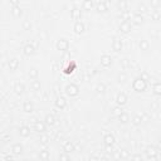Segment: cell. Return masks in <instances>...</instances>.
I'll use <instances>...</instances> for the list:
<instances>
[{
	"label": "cell",
	"instance_id": "obj_10",
	"mask_svg": "<svg viewBox=\"0 0 161 161\" xmlns=\"http://www.w3.org/2000/svg\"><path fill=\"white\" fill-rule=\"evenodd\" d=\"M20 63H19V59L18 58H10L8 60V68L10 72H15L18 68H19Z\"/></svg>",
	"mask_w": 161,
	"mask_h": 161
},
{
	"label": "cell",
	"instance_id": "obj_15",
	"mask_svg": "<svg viewBox=\"0 0 161 161\" xmlns=\"http://www.w3.org/2000/svg\"><path fill=\"white\" fill-rule=\"evenodd\" d=\"M34 130L38 132V133H44L45 130H47V125L44 121H36L34 123Z\"/></svg>",
	"mask_w": 161,
	"mask_h": 161
},
{
	"label": "cell",
	"instance_id": "obj_49",
	"mask_svg": "<svg viewBox=\"0 0 161 161\" xmlns=\"http://www.w3.org/2000/svg\"><path fill=\"white\" fill-rule=\"evenodd\" d=\"M160 146H161V137H160Z\"/></svg>",
	"mask_w": 161,
	"mask_h": 161
},
{
	"label": "cell",
	"instance_id": "obj_18",
	"mask_svg": "<svg viewBox=\"0 0 161 161\" xmlns=\"http://www.w3.org/2000/svg\"><path fill=\"white\" fill-rule=\"evenodd\" d=\"M23 151H24V147L21 143H14L11 146V153L15 156H20L23 153Z\"/></svg>",
	"mask_w": 161,
	"mask_h": 161
},
{
	"label": "cell",
	"instance_id": "obj_21",
	"mask_svg": "<svg viewBox=\"0 0 161 161\" xmlns=\"http://www.w3.org/2000/svg\"><path fill=\"white\" fill-rule=\"evenodd\" d=\"M63 151L67 152V153H72V152L74 151V145H73V142L69 141V140L64 141V142H63Z\"/></svg>",
	"mask_w": 161,
	"mask_h": 161
},
{
	"label": "cell",
	"instance_id": "obj_9",
	"mask_svg": "<svg viewBox=\"0 0 161 161\" xmlns=\"http://www.w3.org/2000/svg\"><path fill=\"white\" fill-rule=\"evenodd\" d=\"M35 53V47L31 44V43H28V44H25L24 47H23V54L25 55V57H30V55H33Z\"/></svg>",
	"mask_w": 161,
	"mask_h": 161
},
{
	"label": "cell",
	"instance_id": "obj_4",
	"mask_svg": "<svg viewBox=\"0 0 161 161\" xmlns=\"http://www.w3.org/2000/svg\"><path fill=\"white\" fill-rule=\"evenodd\" d=\"M112 49L116 53H121L122 52V49H123V40L119 36H114L112 39Z\"/></svg>",
	"mask_w": 161,
	"mask_h": 161
},
{
	"label": "cell",
	"instance_id": "obj_1",
	"mask_svg": "<svg viewBox=\"0 0 161 161\" xmlns=\"http://www.w3.org/2000/svg\"><path fill=\"white\" fill-rule=\"evenodd\" d=\"M132 89H133L135 92H137V93L145 92V91L147 89V80L143 79L141 75L136 77V78L133 79V82H132Z\"/></svg>",
	"mask_w": 161,
	"mask_h": 161
},
{
	"label": "cell",
	"instance_id": "obj_7",
	"mask_svg": "<svg viewBox=\"0 0 161 161\" xmlns=\"http://www.w3.org/2000/svg\"><path fill=\"white\" fill-rule=\"evenodd\" d=\"M54 106H55V108H58V109H64V108L67 107V99H65V97H63V96H57V97H55V101H54Z\"/></svg>",
	"mask_w": 161,
	"mask_h": 161
},
{
	"label": "cell",
	"instance_id": "obj_42",
	"mask_svg": "<svg viewBox=\"0 0 161 161\" xmlns=\"http://www.w3.org/2000/svg\"><path fill=\"white\" fill-rule=\"evenodd\" d=\"M69 158H70V157H69V155H68L67 152H64V153H60V155H59V160H60V161H68Z\"/></svg>",
	"mask_w": 161,
	"mask_h": 161
},
{
	"label": "cell",
	"instance_id": "obj_3",
	"mask_svg": "<svg viewBox=\"0 0 161 161\" xmlns=\"http://www.w3.org/2000/svg\"><path fill=\"white\" fill-rule=\"evenodd\" d=\"M55 48L60 53H65V52L69 50V42L65 38H59L57 40V43H55Z\"/></svg>",
	"mask_w": 161,
	"mask_h": 161
},
{
	"label": "cell",
	"instance_id": "obj_19",
	"mask_svg": "<svg viewBox=\"0 0 161 161\" xmlns=\"http://www.w3.org/2000/svg\"><path fill=\"white\" fill-rule=\"evenodd\" d=\"M11 15L14 18H20L23 15V9L20 8V5H11Z\"/></svg>",
	"mask_w": 161,
	"mask_h": 161
},
{
	"label": "cell",
	"instance_id": "obj_24",
	"mask_svg": "<svg viewBox=\"0 0 161 161\" xmlns=\"http://www.w3.org/2000/svg\"><path fill=\"white\" fill-rule=\"evenodd\" d=\"M19 135H20V137H23V138L29 137V136H30V127H29V126H21V127L19 128Z\"/></svg>",
	"mask_w": 161,
	"mask_h": 161
},
{
	"label": "cell",
	"instance_id": "obj_20",
	"mask_svg": "<svg viewBox=\"0 0 161 161\" xmlns=\"http://www.w3.org/2000/svg\"><path fill=\"white\" fill-rule=\"evenodd\" d=\"M14 92H15L18 96H21V94L25 92V86H24V83H21V82H15V84H14Z\"/></svg>",
	"mask_w": 161,
	"mask_h": 161
},
{
	"label": "cell",
	"instance_id": "obj_48",
	"mask_svg": "<svg viewBox=\"0 0 161 161\" xmlns=\"http://www.w3.org/2000/svg\"><path fill=\"white\" fill-rule=\"evenodd\" d=\"M131 158H135V160H141V156H140V155H133V156H131Z\"/></svg>",
	"mask_w": 161,
	"mask_h": 161
},
{
	"label": "cell",
	"instance_id": "obj_44",
	"mask_svg": "<svg viewBox=\"0 0 161 161\" xmlns=\"http://www.w3.org/2000/svg\"><path fill=\"white\" fill-rule=\"evenodd\" d=\"M151 6L152 8H158L160 6V0H151Z\"/></svg>",
	"mask_w": 161,
	"mask_h": 161
},
{
	"label": "cell",
	"instance_id": "obj_17",
	"mask_svg": "<svg viewBox=\"0 0 161 161\" xmlns=\"http://www.w3.org/2000/svg\"><path fill=\"white\" fill-rule=\"evenodd\" d=\"M23 111L25 113H33L34 112V104H33V102L29 101V99L24 101V103H23Z\"/></svg>",
	"mask_w": 161,
	"mask_h": 161
},
{
	"label": "cell",
	"instance_id": "obj_37",
	"mask_svg": "<svg viewBox=\"0 0 161 161\" xmlns=\"http://www.w3.org/2000/svg\"><path fill=\"white\" fill-rule=\"evenodd\" d=\"M121 67H122L123 69H128V68H131V60H130L128 58H123V59L121 60Z\"/></svg>",
	"mask_w": 161,
	"mask_h": 161
},
{
	"label": "cell",
	"instance_id": "obj_32",
	"mask_svg": "<svg viewBox=\"0 0 161 161\" xmlns=\"http://www.w3.org/2000/svg\"><path fill=\"white\" fill-rule=\"evenodd\" d=\"M142 121H143V118H142L141 114H135L132 117V125L133 126H141L142 125Z\"/></svg>",
	"mask_w": 161,
	"mask_h": 161
},
{
	"label": "cell",
	"instance_id": "obj_16",
	"mask_svg": "<svg viewBox=\"0 0 161 161\" xmlns=\"http://www.w3.org/2000/svg\"><path fill=\"white\" fill-rule=\"evenodd\" d=\"M114 141H116V138H114V136L112 133H106L103 136V143H104V146H113L114 145Z\"/></svg>",
	"mask_w": 161,
	"mask_h": 161
},
{
	"label": "cell",
	"instance_id": "obj_13",
	"mask_svg": "<svg viewBox=\"0 0 161 161\" xmlns=\"http://www.w3.org/2000/svg\"><path fill=\"white\" fill-rule=\"evenodd\" d=\"M126 103H127V96H126V93H123V92L117 93V96H116V104L125 106Z\"/></svg>",
	"mask_w": 161,
	"mask_h": 161
},
{
	"label": "cell",
	"instance_id": "obj_38",
	"mask_svg": "<svg viewBox=\"0 0 161 161\" xmlns=\"http://www.w3.org/2000/svg\"><path fill=\"white\" fill-rule=\"evenodd\" d=\"M116 157H119V158H130V157H131V155H130V152H128L127 150H125V148H123V150H121V151H119V153H118Z\"/></svg>",
	"mask_w": 161,
	"mask_h": 161
},
{
	"label": "cell",
	"instance_id": "obj_31",
	"mask_svg": "<svg viewBox=\"0 0 161 161\" xmlns=\"http://www.w3.org/2000/svg\"><path fill=\"white\" fill-rule=\"evenodd\" d=\"M44 122H45L47 126H53V125L55 123V117H54V114H47L45 118H44Z\"/></svg>",
	"mask_w": 161,
	"mask_h": 161
},
{
	"label": "cell",
	"instance_id": "obj_35",
	"mask_svg": "<svg viewBox=\"0 0 161 161\" xmlns=\"http://www.w3.org/2000/svg\"><path fill=\"white\" fill-rule=\"evenodd\" d=\"M117 118H118V121H119L121 123H127V122L130 121V116H128V113H126V112H122Z\"/></svg>",
	"mask_w": 161,
	"mask_h": 161
},
{
	"label": "cell",
	"instance_id": "obj_41",
	"mask_svg": "<svg viewBox=\"0 0 161 161\" xmlns=\"http://www.w3.org/2000/svg\"><path fill=\"white\" fill-rule=\"evenodd\" d=\"M126 80H127V75H126V73L121 72V73L117 74V82H118V83H125Z\"/></svg>",
	"mask_w": 161,
	"mask_h": 161
},
{
	"label": "cell",
	"instance_id": "obj_34",
	"mask_svg": "<svg viewBox=\"0 0 161 161\" xmlns=\"http://www.w3.org/2000/svg\"><path fill=\"white\" fill-rule=\"evenodd\" d=\"M152 92L156 96H161V82H156L152 86Z\"/></svg>",
	"mask_w": 161,
	"mask_h": 161
},
{
	"label": "cell",
	"instance_id": "obj_43",
	"mask_svg": "<svg viewBox=\"0 0 161 161\" xmlns=\"http://www.w3.org/2000/svg\"><path fill=\"white\" fill-rule=\"evenodd\" d=\"M146 11H147V8L145 6V4H140V5H138V11H137V13L142 14V13H146Z\"/></svg>",
	"mask_w": 161,
	"mask_h": 161
},
{
	"label": "cell",
	"instance_id": "obj_11",
	"mask_svg": "<svg viewBox=\"0 0 161 161\" xmlns=\"http://www.w3.org/2000/svg\"><path fill=\"white\" fill-rule=\"evenodd\" d=\"M96 10L97 13H107L108 11V5L104 0H98V3L96 4Z\"/></svg>",
	"mask_w": 161,
	"mask_h": 161
},
{
	"label": "cell",
	"instance_id": "obj_12",
	"mask_svg": "<svg viewBox=\"0 0 161 161\" xmlns=\"http://www.w3.org/2000/svg\"><path fill=\"white\" fill-rule=\"evenodd\" d=\"M146 157L150 158V160H157V158H158V156H157V150H156L153 146L147 147V150H146Z\"/></svg>",
	"mask_w": 161,
	"mask_h": 161
},
{
	"label": "cell",
	"instance_id": "obj_27",
	"mask_svg": "<svg viewBox=\"0 0 161 161\" xmlns=\"http://www.w3.org/2000/svg\"><path fill=\"white\" fill-rule=\"evenodd\" d=\"M28 77H29L30 79H36V78L39 77V69L35 68V67L29 68V70H28Z\"/></svg>",
	"mask_w": 161,
	"mask_h": 161
},
{
	"label": "cell",
	"instance_id": "obj_45",
	"mask_svg": "<svg viewBox=\"0 0 161 161\" xmlns=\"http://www.w3.org/2000/svg\"><path fill=\"white\" fill-rule=\"evenodd\" d=\"M48 136H40V142L43 143V145H47L48 143Z\"/></svg>",
	"mask_w": 161,
	"mask_h": 161
},
{
	"label": "cell",
	"instance_id": "obj_29",
	"mask_svg": "<svg viewBox=\"0 0 161 161\" xmlns=\"http://www.w3.org/2000/svg\"><path fill=\"white\" fill-rule=\"evenodd\" d=\"M21 28H23V30H25V31H31V30H33V23H31L29 19H25V20L23 21V24H21Z\"/></svg>",
	"mask_w": 161,
	"mask_h": 161
},
{
	"label": "cell",
	"instance_id": "obj_2",
	"mask_svg": "<svg viewBox=\"0 0 161 161\" xmlns=\"http://www.w3.org/2000/svg\"><path fill=\"white\" fill-rule=\"evenodd\" d=\"M64 92H65V94H67L68 97L73 98V97H77V96L79 94L80 88H79L78 84H75V83H68V84L65 86V88H64Z\"/></svg>",
	"mask_w": 161,
	"mask_h": 161
},
{
	"label": "cell",
	"instance_id": "obj_22",
	"mask_svg": "<svg viewBox=\"0 0 161 161\" xmlns=\"http://www.w3.org/2000/svg\"><path fill=\"white\" fill-rule=\"evenodd\" d=\"M94 6L96 5H94V1L93 0H83V3H82V9L84 11H91Z\"/></svg>",
	"mask_w": 161,
	"mask_h": 161
},
{
	"label": "cell",
	"instance_id": "obj_47",
	"mask_svg": "<svg viewBox=\"0 0 161 161\" xmlns=\"http://www.w3.org/2000/svg\"><path fill=\"white\" fill-rule=\"evenodd\" d=\"M11 5H20V0H9Z\"/></svg>",
	"mask_w": 161,
	"mask_h": 161
},
{
	"label": "cell",
	"instance_id": "obj_33",
	"mask_svg": "<svg viewBox=\"0 0 161 161\" xmlns=\"http://www.w3.org/2000/svg\"><path fill=\"white\" fill-rule=\"evenodd\" d=\"M117 9H118L121 13L127 11V1H126V0H119V1L117 3Z\"/></svg>",
	"mask_w": 161,
	"mask_h": 161
},
{
	"label": "cell",
	"instance_id": "obj_30",
	"mask_svg": "<svg viewBox=\"0 0 161 161\" xmlns=\"http://www.w3.org/2000/svg\"><path fill=\"white\" fill-rule=\"evenodd\" d=\"M106 91H107V86H106L103 82H99V83L96 86V92H97L98 94H103Z\"/></svg>",
	"mask_w": 161,
	"mask_h": 161
},
{
	"label": "cell",
	"instance_id": "obj_28",
	"mask_svg": "<svg viewBox=\"0 0 161 161\" xmlns=\"http://www.w3.org/2000/svg\"><path fill=\"white\" fill-rule=\"evenodd\" d=\"M30 88H31V91H34V92L40 91V88H42L40 80H39L38 78H36V79H31V82H30Z\"/></svg>",
	"mask_w": 161,
	"mask_h": 161
},
{
	"label": "cell",
	"instance_id": "obj_14",
	"mask_svg": "<svg viewBox=\"0 0 161 161\" xmlns=\"http://www.w3.org/2000/svg\"><path fill=\"white\" fill-rule=\"evenodd\" d=\"M70 18L73 19V20H80V18H82V10L79 9V8H77V6H74V8H72V10H70Z\"/></svg>",
	"mask_w": 161,
	"mask_h": 161
},
{
	"label": "cell",
	"instance_id": "obj_8",
	"mask_svg": "<svg viewBox=\"0 0 161 161\" xmlns=\"http://www.w3.org/2000/svg\"><path fill=\"white\" fill-rule=\"evenodd\" d=\"M73 30H74V33L78 34V35L83 34L84 30H86V25H84V23H83L82 20H77V21L74 23V25H73Z\"/></svg>",
	"mask_w": 161,
	"mask_h": 161
},
{
	"label": "cell",
	"instance_id": "obj_36",
	"mask_svg": "<svg viewBox=\"0 0 161 161\" xmlns=\"http://www.w3.org/2000/svg\"><path fill=\"white\" fill-rule=\"evenodd\" d=\"M39 158H40V160H49V158H50L49 151H48V150H42V151L39 152Z\"/></svg>",
	"mask_w": 161,
	"mask_h": 161
},
{
	"label": "cell",
	"instance_id": "obj_6",
	"mask_svg": "<svg viewBox=\"0 0 161 161\" xmlns=\"http://www.w3.org/2000/svg\"><path fill=\"white\" fill-rule=\"evenodd\" d=\"M131 30H132V23L130 21V19L123 20V21L119 24V31H121L122 34H128Z\"/></svg>",
	"mask_w": 161,
	"mask_h": 161
},
{
	"label": "cell",
	"instance_id": "obj_26",
	"mask_svg": "<svg viewBox=\"0 0 161 161\" xmlns=\"http://www.w3.org/2000/svg\"><path fill=\"white\" fill-rule=\"evenodd\" d=\"M75 68H77L75 62H74V60H70V62L68 63V65L64 68V70H63V72H64L65 74H70V73H73V72H74V69H75Z\"/></svg>",
	"mask_w": 161,
	"mask_h": 161
},
{
	"label": "cell",
	"instance_id": "obj_25",
	"mask_svg": "<svg viewBox=\"0 0 161 161\" xmlns=\"http://www.w3.org/2000/svg\"><path fill=\"white\" fill-rule=\"evenodd\" d=\"M138 48H140V50H142V52H147V50L150 49V42H148L147 39H141V40L138 42Z\"/></svg>",
	"mask_w": 161,
	"mask_h": 161
},
{
	"label": "cell",
	"instance_id": "obj_5",
	"mask_svg": "<svg viewBox=\"0 0 161 161\" xmlns=\"http://www.w3.org/2000/svg\"><path fill=\"white\" fill-rule=\"evenodd\" d=\"M99 63H101V67H103V68H109V67L112 65V63H113V59H112V57H111L109 54H103V55H101Z\"/></svg>",
	"mask_w": 161,
	"mask_h": 161
},
{
	"label": "cell",
	"instance_id": "obj_23",
	"mask_svg": "<svg viewBox=\"0 0 161 161\" xmlns=\"http://www.w3.org/2000/svg\"><path fill=\"white\" fill-rule=\"evenodd\" d=\"M143 20H145V18H143V15L140 14V13H136V14L132 16V24H135V25H141V24L143 23Z\"/></svg>",
	"mask_w": 161,
	"mask_h": 161
},
{
	"label": "cell",
	"instance_id": "obj_40",
	"mask_svg": "<svg viewBox=\"0 0 161 161\" xmlns=\"http://www.w3.org/2000/svg\"><path fill=\"white\" fill-rule=\"evenodd\" d=\"M151 20H153V21L161 20V14H160L157 10H153V11L151 13Z\"/></svg>",
	"mask_w": 161,
	"mask_h": 161
},
{
	"label": "cell",
	"instance_id": "obj_39",
	"mask_svg": "<svg viewBox=\"0 0 161 161\" xmlns=\"http://www.w3.org/2000/svg\"><path fill=\"white\" fill-rule=\"evenodd\" d=\"M123 112V109H122V106H116V107H113L112 108V113H113V116H116V117H118L121 113Z\"/></svg>",
	"mask_w": 161,
	"mask_h": 161
},
{
	"label": "cell",
	"instance_id": "obj_46",
	"mask_svg": "<svg viewBox=\"0 0 161 161\" xmlns=\"http://www.w3.org/2000/svg\"><path fill=\"white\" fill-rule=\"evenodd\" d=\"M141 77H142L143 79H146V80H150V78H151L147 72H142V73H141Z\"/></svg>",
	"mask_w": 161,
	"mask_h": 161
}]
</instances>
